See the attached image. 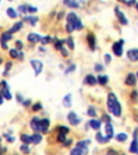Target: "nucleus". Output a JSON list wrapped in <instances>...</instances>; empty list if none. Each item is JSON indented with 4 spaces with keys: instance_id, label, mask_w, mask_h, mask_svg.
Wrapping results in <instances>:
<instances>
[{
    "instance_id": "obj_2",
    "label": "nucleus",
    "mask_w": 138,
    "mask_h": 155,
    "mask_svg": "<svg viewBox=\"0 0 138 155\" xmlns=\"http://www.w3.org/2000/svg\"><path fill=\"white\" fill-rule=\"evenodd\" d=\"M123 44H124V40H119L118 42H114L113 45H112V51H113V53L116 56L120 57L122 56V54H123Z\"/></svg>"
},
{
    "instance_id": "obj_23",
    "label": "nucleus",
    "mask_w": 138,
    "mask_h": 155,
    "mask_svg": "<svg viewBox=\"0 0 138 155\" xmlns=\"http://www.w3.org/2000/svg\"><path fill=\"white\" fill-rule=\"evenodd\" d=\"M96 140L98 141L99 143H106V142L109 141V139H107V137H104L100 133H97L96 134Z\"/></svg>"
},
{
    "instance_id": "obj_60",
    "label": "nucleus",
    "mask_w": 138,
    "mask_h": 155,
    "mask_svg": "<svg viewBox=\"0 0 138 155\" xmlns=\"http://www.w3.org/2000/svg\"><path fill=\"white\" fill-rule=\"evenodd\" d=\"M136 9H137V10H138V3L136 4Z\"/></svg>"
},
{
    "instance_id": "obj_47",
    "label": "nucleus",
    "mask_w": 138,
    "mask_h": 155,
    "mask_svg": "<svg viewBox=\"0 0 138 155\" xmlns=\"http://www.w3.org/2000/svg\"><path fill=\"white\" fill-rule=\"evenodd\" d=\"M22 103H23V106L27 108V107L30 106V103H32V100H30V99H27V100H24V101L22 102Z\"/></svg>"
},
{
    "instance_id": "obj_34",
    "label": "nucleus",
    "mask_w": 138,
    "mask_h": 155,
    "mask_svg": "<svg viewBox=\"0 0 138 155\" xmlns=\"http://www.w3.org/2000/svg\"><path fill=\"white\" fill-rule=\"evenodd\" d=\"M41 109H42V105H41L40 102L34 103V106H32V111H34V112H38V111H40Z\"/></svg>"
},
{
    "instance_id": "obj_7",
    "label": "nucleus",
    "mask_w": 138,
    "mask_h": 155,
    "mask_svg": "<svg viewBox=\"0 0 138 155\" xmlns=\"http://www.w3.org/2000/svg\"><path fill=\"white\" fill-rule=\"evenodd\" d=\"M40 119L39 117H37V116H35V117H32V121H30V127H32V129L35 133H38V131H41V125H40Z\"/></svg>"
},
{
    "instance_id": "obj_25",
    "label": "nucleus",
    "mask_w": 138,
    "mask_h": 155,
    "mask_svg": "<svg viewBox=\"0 0 138 155\" xmlns=\"http://www.w3.org/2000/svg\"><path fill=\"white\" fill-rule=\"evenodd\" d=\"M64 4H66L69 8H78L79 3L76 2L74 0H64Z\"/></svg>"
},
{
    "instance_id": "obj_30",
    "label": "nucleus",
    "mask_w": 138,
    "mask_h": 155,
    "mask_svg": "<svg viewBox=\"0 0 138 155\" xmlns=\"http://www.w3.org/2000/svg\"><path fill=\"white\" fill-rule=\"evenodd\" d=\"M24 21L29 22L32 26H35L36 23L38 22V17H34V16H26V17H24Z\"/></svg>"
},
{
    "instance_id": "obj_43",
    "label": "nucleus",
    "mask_w": 138,
    "mask_h": 155,
    "mask_svg": "<svg viewBox=\"0 0 138 155\" xmlns=\"http://www.w3.org/2000/svg\"><path fill=\"white\" fill-rule=\"evenodd\" d=\"M60 54H62V55H63L64 57H67L68 55H69V53H68L67 49H65L64 46H63V47H62V49H60Z\"/></svg>"
},
{
    "instance_id": "obj_62",
    "label": "nucleus",
    "mask_w": 138,
    "mask_h": 155,
    "mask_svg": "<svg viewBox=\"0 0 138 155\" xmlns=\"http://www.w3.org/2000/svg\"><path fill=\"white\" fill-rule=\"evenodd\" d=\"M137 78H138V72H137Z\"/></svg>"
},
{
    "instance_id": "obj_41",
    "label": "nucleus",
    "mask_w": 138,
    "mask_h": 155,
    "mask_svg": "<svg viewBox=\"0 0 138 155\" xmlns=\"http://www.w3.org/2000/svg\"><path fill=\"white\" fill-rule=\"evenodd\" d=\"M74 69H76V65H74V64H72V65H70V66H69V67L67 68V70L65 71V73H66V74L70 73V72L74 71Z\"/></svg>"
},
{
    "instance_id": "obj_42",
    "label": "nucleus",
    "mask_w": 138,
    "mask_h": 155,
    "mask_svg": "<svg viewBox=\"0 0 138 155\" xmlns=\"http://www.w3.org/2000/svg\"><path fill=\"white\" fill-rule=\"evenodd\" d=\"M15 46H16V50H18V51H21L22 49H23V42H22V41H20V40H18V41H16V42H15Z\"/></svg>"
},
{
    "instance_id": "obj_1",
    "label": "nucleus",
    "mask_w": 138,
    "mask_h": 155,
    "mask_svg": "<svg viewBox=\"0 0 138 155\" xmlns=\"http://www.w3.org/2000/svg\"><path fill=\"white\" fill-rule=\"evenodd\" d=\"M107 107L109 112H111L114 116H121L122 114V108L119 100L117 99V96L114 95L113 93H109L108 94V98H107Z\"/></svg>"
},
{
    "instance_id": "obj_59",
    "label": "nucleus",
    "mask_w": 138,
    "mask_h": 155,
    "mask_svg": "<svg viewBox=\"0 0 138 155\" xmlns=\"http://www.w3.org/2000/svg\"><path fill=\"white\" fill-rule=\"evenodd\" d=\"M1 64H2V58L0 57V65H1Z\"/></svg>"
},
{
    "instance_id": "obj_21",
    "label": "nucleus",
    "mask_w": 138,
    "mask_h": 155,
    "mask_svg": "<svg viewBox=\"0 0 138 155\" xmlns=\"http://www.w3.org/2000/svg\"><path fill=\"white\" fill-rule=\"evenodd\" d=\"M21 140L24 145H29V143H32V136H29L27 134H23L21 136Z\"/></svg>"
},
{
    "instance_id": "obj_33",
    "label": "nucleus",
    "mask_w": 138,
    "mask_h": 155,
    "mask_svg": "<svg viewBox=\"0 0 138 155\" xmlns=\"http://www.w3.org/2000/svg\"><path fill=\"white\" fill-rule=\"evenodd\" d=\"M51 41H52V38H51L50 36H46V37L41 38V43H42V45L49 44V43H51Z\"/></svg>"
},
{
    "instance_id": "obj_31",
    "label": "nucleus",
    "mask_w": 138,
    "mask_h": 155,
    "mask_svg": "<svg viewBox=\"0 0 138 155\" xmlns=\"http://www.w3.org/2000/svg\"><path fill=\"white\" fill-rule=\"evenodd\" d=\"M65 42H66V40H56L55 43H54V47L60 51V50L63 47V45H64Z\"/></svg>"
},
{
    "instance_id": "obj_32",
    "label": "nucleus",
    "mask_w": 138,
    "mask_h": 155,
    "mask_svg": "<svg viewBox=\"0 0 138 155\" xmlns=\"http://www.w3.org/2000/svg\"><path fill=\"white\" fill-rule=\"evenodd\" d=\"M20 149H21L22 153H24V154H29L30 153V149H29L28 145H22Z\"/></svg>"
},
{
    "instance_id": "obj_64",
    "label": "nucleus",
    "mask_w": 138,
    "mask_h": 155,
    "mask_svg": "<svg viewBox=\"0 0 138 155\" xmlns=\"http://www.w3.org/2000/svg\"><path fill=\"white\" fill-rule=\"evenodd\" d=\"M0 1H1V0H0Z\"/></svg>"
},
{
    "instance_id": "obj_14",
    "label": "nucleus",
    "mask_w": 138,
    "mask_h": 155,
    "mask_svg": "<svg viewBox=\"0 0 138 155\" xmlns=\"http://www.w3.org/2000/svg\"><path fill=\"white\" fill-rule=\"evenodd\" d=\"M105 129H106V137L107 139H111V138L113 137V127L110 123H107L106 124V127H105Z\"/></svg>"
},
{
    "instance_id": "obj_53",
    "label": "nucleus",
    "mask_w": 138,
    "mask_h": 155,
    "mask_svg": "<svg viewBox=\"0 0 138 155\" xmlns=\"http://www.w3.org/2000/svg\"><path fill=\"white\" fill-rule=\"evenodd\" d=\"M136 3V0H130V1H126V4L127 6H132V4Z\"/></svg>"
},
{
    "instance_id": "obj_45",
    "label": "nucleus",
    "mask_w": 138,
    "mask_h": 155,
    "mask_svg": "<svg viewBox=\"0 0 138 155\" xmlns=\"http://www.w3.org/2000/svg\"><path fill=\"white\" fill-rule=\"evenodd\" d=\"M131 97H132V99H134L135 101H136V100L138 99V92L137 91H133L132 94H131Z\"/></svg>"
},
{
    "instance_id": "obj_58",
    "label": "nucleus",
    "mask_w": 138,
    "mask_h": 155,
    "mask_svg": "<svg viewBox=\"0 0 138 155\" xmlns=\"http://www.w3.org/2000/svg\"><path fill=\"white\" fill-rule=\"evenodd\" d=\"M120 2H123V3H126V0H119Z\"/></svg>"
},
{
    "instance_id": "obj_49",
    "label": "nucleus",
    "mask_w": 138,
    "mask_h": 155,
    "mask_svg": "<svg viewBox=\"0 0 138 155\" xmlns=\"http://www.w3.org/2000/svg\"><path fill=\"white\" fill-rule=\"evenodd\" d=\"M71 143H72V140H71V139H69V140H67V139H66V141L64 142V147H69Z\"/></svg>"
},
{
    "instance_id": "obj_5",
    "label": "nucleus",
    "mask_w": 138,
    "mask_h": 155,
    "mask_svg": "<svg viewBox=\"0 0 138 155\" xmlns=\"http://www.w3.org/2000/svg\"><path fill=\"white\" fill-rule=\"evenodd\" d=\"M67 120H68V122H69V123L72 125V126H77V125H78V124H80V122H81L80 117H78V115H77V114H76L74 111H71V112L68 113Z\"/></svg>"
},
{
    "instance_id": "obj_52",
    "label": "nucleus",
    "mask_w": 138,
    "mask_h": 155,
    "mask_svg": "<svg viewBox=\"0 0 138 155\" xmlns=\"http://www.w3.org/2000/svg\"><path fill=\"white\" fill-rule=\"evenodd\" d=\"M4 136H7V140L9 141V142H13V141H14V138L12 137V136H8V135H4Z\"/></svg>"
},
{
    "instance_id": "obj_46",
    "label": "nucleus",
    "mask_w": 138,
    "mask_h": 155,
    "mask_svg": "<svg viewBox=\"0 0 138 155\" xmlns=\"http://www.w3.org/2000/svg\"><path fill=\"white\" fill-rule=\"evenodd\" d=\"M27 12H30V13H35V12H37V8L32 7V6H27Z\"/></svg>"
},
{
    "instance_id": "obj_27",
    "label": "nucleus",
    "mask_w": 138,
    "mask_h": 155,
    "mask_svg": "<svg viewBox=\"0 0 138 155\" xmlns=\"http://www.w3.org/2000/svg\"><path fill=\"white\" fill-rule=\"evenodd\" d=\"M116 139H117V141H119V142H124V141L127 140V135L123 134V133L118 134L117 136H116Z\"/></svg>"
},
{
    "instance_id": "obj_36",
    "label": "nucleus",
    "mask_w": 138,
    "mask_h": 155,
    "mask_svg": "<svg viewBox=\"0 0 138 155\" xmlns=\"http://www.w3.org/2000/svg\"><path fill=\"white\" fill-rule=\"evenodd\" d=\"M96 110L93 108V107H90L89 108V110H88V115H90V116H92V117H94V116H96Z\"/></svg>"
},
{
    "instance_id": "obj_8",
    "label": "nucleus",
    "mask_w": 138,
    "mask_h": 155,
    "mask_svg": "<svg viewBox=\"0 0 138 155\" xmlns=\"http://www.w3.org/2000/svg\"><path fill=\"white\" fill-rule=\"evenodd\" d=\"M137 83V78L134 73H128L126 79H125V84L128 86H134Z\"/></svg>"
},
{
    "instance_id": "obj_37",
    "label": "nucleus",
    "mask_w": 138,
    "mask_h": 155,
    "mask_svg": "<svg viewBox=\"0 0 138 155\" xmlns=\"http://www.w3.org/2000/svg\"><path fill=\"white\" fill-rule=\"evenodd\" d=\"M57 141H58V142H62V143H64L65 141H66V135L58 134L57 135Z\"/></svg>"
},
{
    "instance_id": "obj_3",
    "label": "nucleus",
    "mask_w": 138,
    "mask_h": 155,
    "mask_svg": "<svg viewBox=\"0 0 138 155\" xmlns=\"http://www.w3.org/2000/svg\"><path fill=\"white\" fill-rule=\"evenodd\" d=\"M30 65H32V68H34V70H35L36 75H39L43 69L42 61H41V60H38V59H32L30 60Z\"/></svg>"
},
{
    "instance_id": "obj_22",
    "label": "nucleus",
    "mask_w": 138,
    "mask_h": 155,
    "mask_svg": "<svg viewBox=\"0 0 138 155\" xmlns=\"http://www.w3.org/2000/svg\"><path fill=\"white\" fill-rule=\"evenodd\" d=\"M63 105L66 108L71 107V94H68V95L65 96L64 99H63Z\"/></svg>"
},
{
    "instance_id": "obj_56",
    "label": "nucleus",
    "mask_w": 138,
    "mask_h": 155,
    "mask_svg": "<svg viewBox=\"0 0 138 155\" xmlns=\"http://www.w3.org/2000/svg\"><path fill=\"white\" fill-rule=\"evenodd\" d=\"M2 102H4V97H2V95L0 94V105H2Z\"/></svg>"
},
{
    "instance_id": "obj_63",
    "label": "nucleus",
    "mask_w": 138,
    "mask_h": 155,
    "mask_svg": "<svg viewBox=\"0 0 138 155\" xmlns=\"http://www.w3.org/2000/svg\"><path fill=\"white\" fill-rule=\"evenodd\" d=\"M120 155H124V154H120Z\"/></svg>"
},
{
    "instance_id": "obj_17",
    "label": "nucleus",
    "mask_w": 138,
    "mask_h": 155,
    "mask_svg": "<svg viewBox=\"0 0 138 155\" xmlns=\"http://www.w3.org/2000/svg\"><path fill=\"white\" fill-rule=\"evenodd\" d=\"M88 152L89 151H85V150H82V149H79L76 147L70 151V155H85L88 154Z\"/></svg>"
},
{
    "instance_id": "obj_55",
    "label": "nucleus",
    "mask_w": 138,
    "mask_h": 155,
    "mask_svg": "<svg viewBox=\"0 0 138 155\" xmlns=\"http://www.w3.org/2000/svg\"><path fill=\"white\" fill-rule=\"evenodd\" d=\"M63 16H64V12H60V13H58V15H57V18H58V20H62Z\"/></svg>"
},
{
    "instance_id": "obj_35",
    "label": "nucleus",
    "mask_w": 138,
    "mask_h": 155,
    "mask_svg": "<svg viewBox=\"0 0 138 155\" xmlns=\"http://www.w3.org/2000/svg\"><path fill=\"white\" fill-rule=\"evenodd\" d=\"M66 44L69 46V49H70V50L74 49V40H72V38H71V37H69V38L66 40Z\"/></svg>"
},
{
    "instance_id": "obj_12",
    "label": "nucleus",
    "mask_w": 138,
    "mask_h": 155,
    "mask_svg": "<svg viewBox=\"0 0 138 155\" xmlns=\"http://www.w3.org/2000/svg\"><path fill=\"white\" fill-rule=\"evenodd\" d=\"M80 18L77 16V14L74 13V12H70V13H68L67 15V23H69V24H72L74 27V25H76V23L79 21Z\"/></svg>"
},
{
    "instance_id": "obj_18",
    "label": "nucleus",
    "mask_w": 138,
    "mask_h": 155,
    "mask_svg": "<svg viewBox=\"0 0 138 155\" xmlns=\"http://www.w3.org/2000/svg\"><path fill=\"white\" fill-rule=\"evenodd\" d=\"M41 140H42V136H41L40 134H38V133H35V134L32 136V142L34 143V145H38V143H40Z\"/></svg>"
},
{
    "instance_id": "obj_20",
    "label": "nucleus",
    "mask_w": 138,
    "mask_h": 155,
    "mask_svg": "<svg viewBox=\"0 0 138 155\" xmlns=\"http://www.w3.org/2000/svg\"><path fill=\"white\" fill-rule=\"evenodd\" d=\"M22 26H23V22H18V23H15V24L13 25V27H12L10 30H8V31L10 32V34H14V32L18 31V30L22 28Z\"/></svg>"
},
{
    "instance_id": "obj_61",
    "label": "nucleus",
    "mask_w": 138,
    "mask_h": 155,
    "mask_svg": "<svg viewBox=\"0 0 138 155\" xmlns=\"http://www.w3.org/2000/svg\"><path fill=\"white\" fill-rule=\"evenodd\" d=\"M9 1H13V0H9Z\"/></svg>"
},
{
    "instance_id": "obj_40",
    "label": "nucleus",
    "mask_w": 138,
    "mask_h": 155,
    "mask_svg": "<svg viewBox=\"0 0 138 155\" xmlns=\"http://www.w3.org/2000/svg\"><path fill=\"white\" fill-rule=\"evenodd\" d=\"M102 121L106 122V123H110V121H111V117H110L108 114H103V116H102Z\"/></svg>"
},
{
    "instance_id": "obj_44",
    "label": "nucleus",
    "mask_w": 138,
    "mask_h": 155,
    "mask_svg": "<svg viewBox=\"0 0 138 155\" xmlns=\"http://www.w3.org/2000/svg\"><path fill=\"white\" fill-rule=\"evenodd\" d=\"M94 69H95V71L99 72V71H103L104 70V67H103V65H100V64H96L95 67H94Z\"/></svg>"
},
{
    "instance_id": "obj_4",
    "label": "nucleus",
    "mask_w": 138,
    "mask_h": 155,
    "mask_svg": "<svg viewBox=\"0 0 138 155\" xmlns=\"http://www.w3.org/2000/svg\"><path fill=\"white\" fill-rule=\"evenodd\" d=\"M133 141L131 143V147H130V152L131 153H137L138 151V129H135L134 134H133Z\"/></svg>"
},
{
    "instance_id": "obj_48",
    "label": "nucleus",
    "mask_w": 138,
    "mask_h": 155,
    "mask_svg": "<svg viewBox=\"0 0 138 155\" xmlns=\"http://www.w3.org/2000/svg\"><path fill=\"white\" fill-rule=\"evenodd\" d=\"M105 61H106V64H110V61H111V56H110L109 54H106V55H105Z\"/></svg>"
},
{
    "instance_id": "obj_28",
    "label": "nucleus",
    "mask_w": 138,
    "mask_h": 155,
    "mask_svg": "<svg viewBox=\"0 0 138 155\" xmlns=\"http://www.w3.org/2000/svg\"><path fill=\"white\" fill-rule=\"evenodd\" d=\"M20 52H21V51H18L16 49H11L10 51H9V55H10L11 58H18Z\"/></svg>"
},
{
    "instance_id": "obj_19",
    "label": "nucleus",
    "mask_w": 138,
    "mask_h": 155,
    "mask_svg": "<svg viewBox=\"0 0 138 155\" xmlns=\"http://www.w3.org/2000/svg\"><path fill=\"white\" fill-rule=\"evenodd\" d=\"M100 125H102V122H100L99 120H91L90 121V126L92 127L93 129L98 131L99 128H100Z\"/></svg>"
},
{
    "instance_id": "obj_38",
    "label": "nucleus",
    "mask_w": 138,
    "mask_h": 155,
    "mask_svg": "<svg viewBox=\"0 0 138 155\" xmlns=\"http://www.w3.org/2000/svg\"><path fill=\"white\" fill-rule=\"evenodd\" d=\"M74 30V27L72 24H69V23H67V25H66V31L69 32V34H71V32Z\"/></svg>"
},
{
    "instance_id": "obj_50",
    "label": "nucleus",
    "mask_w": 138,
    "mask_h": 155,
    "mask_svg": "<svg viewBox=\"0 0 138 155\" xmlns=\"http://www.w3.org/2000/svg\"><path fill=\"white\" fill-rule=\"evenodd\" d=\"M11 67H12V63H11V61H10V63H7V64H6V71L8 72V71H9V70L11 69Z\"/></svg>"
},
{
    "instance_id": "obj_39",
    "label": "nucleus",
    "mask_w": 138,
    "mask_h": 155,
    "mask_svg": "<svg viewBox=\"0 0 138 155\" xmlns=\"http://www.w3.org/2000/svg\"><path fill=\"white\" fill-rule=\"evenodd\" d=\"M18 11H20L21 13H26V12H27V6H26V4H21V6L18 7Z\"/></svg>"
},
{
    "instance_id": "obj_51",
    "label": "nucleus",
    "mask_w": 138,
    "mask_h": 155,
    "mask_svg": "<svg viewBox=\"0 0 138 155\" xmlns=\"http://www.w3.org/2000/svg\"><path fill=\"white\" fill-rule=\"evenodd\" d=\"M107 155H118V153L114 150H109V151L107 152Z\"/></svg>"
},
{
    "instance_id": "obj_11",
    "label": "nucleus",
    "mask_w": 138,
    "mask_h": 155,
    "mask_svg": "<svg viewBox=\"0 0 138 155\" xmlns=\"http://www.w3.org/2000/svg\"><path fill=\"white\" fill-rule=\"evenodd\" d=\"M86 40H88V43H89V46L90 49L94 51L96 47V39H95V36L93 35V34H89L88 37H86Z\"/></svg>"
},
{
    "instance_id": "obj_54",
    "label": "nucleus",
    "mask_w": 138,
    "mask_h": 155,
    "mask_svg": "<svg viewBox=\"0 0 138 155\" xmlns=\"http://www.w3.org/2000/svg\"><path fill=\"white\" fill-rule=\"evenodd\" d=\"M16 99H18V101H20V102L24 101V100H23V97H22L21 95H16Z\"/></svg>"
},
{
    "instance_id": "obj_26",
    "label": "nucleus",
    "mask_w": 138,
    "mask_h": 155,
    "mask_svg": "<svg viewBox=\"0 0 138 155\" xmlns=\"http://www.w3.org/2000/svg\"><path fill=\"white\" fill-rule=\"evenodd\" d=\"M7 14L9 15V17H11V18H16V16H18V13L15 12V10L13 8H8Z\"/></svg>"
},
{
    "instance_id": "obj_24",
    "label": "nucleus",
    "mask_w": 138,
    "mask_h": 155,
    "mask_svg": "<svg viewBox=\"0 0 138 155\" xmlns=\"http://www.w3.org/2000/svg\"><path fill=\"white\" fill-rule=\"evenodd\" d=\"M97 82L100 85H106L108 83V77L107 75H98L97 77Z\"/></svg>"
},
{
    "instance_id": "obj_29",
    "label": "nucleus",
    "mask_w": 138,
    "mask_h": 155,
    "mask_svg": "<svg viewBox=\"0 0 138 155\" xmlns=\"http://www.w3.org/2000/svg\"><path fill=\"white\" fill-rule=\"evenodd\" d=\"M57 131H58V134H63V135H67L68 133H69V128H68L67 126H58L57 127Z\"/></svg>"
},
{
    "instance_id": "obj_13",
    "label": "nucleus",
    "mask_w": 138,
    "mask_h": 155,
    "mask_svg": "<svg viewBox=\"0 0 138 155\" xmlns=\"http://www.w3.org/2000/svg\"><path fill=\"white\" fill-rule=\"evenodd\" d=\"M12 34H10L9 31H6L4 32L2 35H1V37H0V44H4V43H7L9 40H11L12 39Z\"/></svg>"
},
{
    "instance_id": "obj_6",
    "label": "nucleus",
    "mask_w": 138,
    "mask_h": 155,
    "mask_svg": "<svg viewBox=\"0 0 138 155\" xmlns=\"http://www.w3.org/2000/svg\"><path fill=\"white\" fill-rule=\"evenodd\" d=\"M114 12H116V15H117L118 20H119V22H120L121 24L122 25H127L128 24L127 18L125 17V15H124L123 12L120 10V8H118V7L114 8Z\"/></svg>"
},
{
    "instance_id": "obj_9",
    "label": "nucleus",
    "mask_w": 138,
    "mask_h": 155,
    "mask_svg": "<svg viewBox=\"0 0 138 155\" xmlns=\"http://www.w3.org/2000/svg\"><path fill=\"white\" fill-rule=\"evenodd\" d=\"M128 59L132 61H137L138 60V49H132L127 51Z\"/></svg>"
},
{
    "instance_id": "obj_15",
    "label": "nucleus",
    "mask_w": 138,
    "mask_h": 155,
    "mask_svg": "<svg viewBox=\"0 0 138 155\" xmlns=\"http://www.w3.org/2000/svg\"><path fill=\"white\" fill-rule=\"evenodd\" d=\"M27 40L32 43H37V42H39V41H41V37H40L38 34H32H32H29L28 35Z\"/></svg>"
},
{
    "instance_id": "obj_10",
    "label": "nucleus",
    "mask_w": 138,
    "mask_h": 155,
    "mask_svg": "<svg viewBox=\"0 0 138 155\" xmlns=\"http://www.w3.org/2000/svg\"><path fill=\"white\" fill-rule=\"evenodd\" d=\"M40 125H41V133L43 134H48L49 131V126H50V120L49 119H42L40 121Z\"/></svg>"
},
{
    "instance_id": "obj_16",
    "label": "nucleus",
    "mask_w": 138,
    "mask_h": 155,
    "mask_svg": "<svg viewBox=\"0 0 138 155\" xmlns=\"http://www.w3.org/2000/svg\"><path fill=\"white\" fill-rule=\"evenodd\" d=\"M84 83H86V84L89 85H95L97 83V79L93 74H88L84 79Z\"/></svg>"
},
{
    "instance_id": "obj_57",
    "label": "nucleus",
    "mask_w": 138,
    "mask_h": 155,
    "mask_svg": "<svg viewBox=\"0 0 138 155\" xmlns=\"http://www.w3.org/2000/svg\"><path fill=\"white\" fill-rule=\"evenodd\" d=\"M39 50L41 51V52H46V49H44V47H42V46H40Z\"/></svg>"
}]
</instances>
